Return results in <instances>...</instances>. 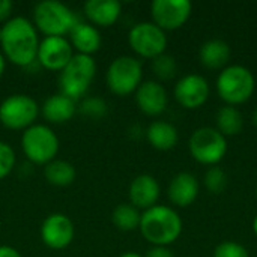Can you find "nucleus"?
<instances>
[{
    "instance_id": "24",
    "label": "nucleus",
    "mask_w": 257,
    "mask_h": 257,
    "mask_svg": "<svg viewBox=\"0 0 257 257\" xmlns=\"http://www.w3.org/2000/svg\"><path fill=\"white\" fill-rule=\"evenodd\" d=\"M217 130L227 139L232 136H238L244 128V116L233 105H224L217 111L215 116Z\"/></svg>"
},
{
    "instance_id": "14",
    "label": "nucleus",
    "mask_w": 257,
    "mask_h": 257,
    "mask_svg": "<svg viewBox=\"0 0 257 257\" xmlns=\"http://www.w3.org/2000/svg\"><path fill=\"white\" fill-rule=\"evenodd\" d=\"M75 227L72 220L60 212L48 215L41 226V239L51 250H63L74 241Z\"/></svg>"
},
{
    "instance_id": "26",
    "label": "nucleus",
    "mask_w": 257,
    "mask_h": 257,
    "mask_svg": "<svg viewBox=\"0 0 257 257\" xmlns=\"http://www.w3.org/2000/svg\"><path fill=\"white\" fill-rule=\"evenodd\" d=\"M203 184H205V188L208 190V193L217 196V194L224 193V190L227 188V184H229V178H227V173L221 167L212 166L205 172Z\"/></svg>"
},
{
    "instance_id": "5",
    "label": "nucleus",
    "mask_w": 257,
    "mask_h": 257,
    "mask_svg": "<svg viewBox=\"0 0 257 257\" xmlns=\"http://www.w3.org/2000/svg\"><path fill=\"white\" fill-rule=\"evenodd\" d=\"M96 74V62L92 56L74 54L69 63L60 71L59 89L60 93L74 99L75 102L86 95Z\"/></svg>"
},
{
    "instance_id": "27",
    "label": "nucleus",
    "mask_w": 257,
    "mask_h": 257,
    "mask_svg": "<svg viewBox=\"0 0 257 257\" xmlns=\"http://www.w3.org/2000/svg\"><path fill=\"white\" fill-rule=\"evenodd\" d=\"M152 71L157 75L158 80L161 81H169L173 80L178 74V63L176 59L167 53L155 57L152 60Z\"/></svg>"
},
{
    "instance_id": "4",
    "label": "nucleus",
    "mask_w": 257,
    "mask_h": 257,
    "mask_svg": "<svg viewBox=\"0 0 257 257\" xmlns=\"http://www.w3.org/2000/svg\"><path fill=\"white\" fill-rule=\"evenodd\" d=\"M33 26L45 36H66L78 24L75 14L63 3L44 0L33 8Z\"/></svg>"
},
{
    "instance_id": "23",
    "label": "nucleus",
    "mask_w": 257,
    "mask_h": 257,
    "mask_svg": "<svg viewBox=\"0 0 257 257\" xmlns=\"http://www.w3.org/2000/svg\"><path fill=\"white\" fill-rule=\"evenodd\" d=\"M75 167L65 160H53L44 166V178L48 184L54 187H68L75 181Z\"/></svg>"
},
{
    "instance_id": "29",
    "label": "nucleus",
    "mask_w": 257,
    "mask_h": 257,
    "mask_svg": "<svg viewBox=\"0 0 257 257\" xmlns=\"http://www.w3.org/2000/svg\"><path fill=\"white\" fill-rule=\"evenodd\" d=\"M212 257H250L248 250L235 241H223L220 242L215 250H214V256Z\"/></svg>"
},
{
    "instance_id": "10",
    "label": "nucleus",
    "mask_w": 257,
    "mask_h": 257,
    "mask_svg": "<svg viewBox=\"0 0 257 257\" xmlns=\"http://www.w3.org/2000/svg\"><path fill=\"white\" fill-rule=\"evenodd\" d=\"M128 44L139 57L154 60L166 53L167 36L166 32L152 21H142L131 27L128 33Z\"/></svg>"
},
{
    "instance_id": "19",
    "label": "nucleus",
    "mask_w": 257,
    "mask_h": 257,
    "mask_svg": "<svg viewBox=\"0 0 257 257\" xmlns=\"http://www.w3.org/2000/svg\"><path fill=\"white\" fill-rule=\"evenodd\" d=\"M230 57H232L230 45L220 38L208 39L206 42L202 44L199 50V59L202 65L214 71H218V69L223 71L226 66H229Z\"/></svg>"
},
{
    "instance_id": "12",
    "label": "nucleus",
    "mask_w": 257,
    "mask_h": 257,
    "mask_svg": "<svg viewBox=\"0 0 257 257\" xmlns=\"http://www.w3.org/2000/svg\"><path fill=\"white\" fill-rule=\"evenodd\" d=\"M69 39L63 36H45L39 42L36 63L47 71H62L74 57Z\"/></svg>"
},
{
    "instance_id": "9",
    "label": "nucleus",
    "mask_w": 257,
    "mask_h": 257,
    "mask_svg": "<svg viewBox=\"0 0 257 257\" xmlns=\"http://www.w3.org/2000/svg\"><path fill=\"white\" fill-rule=\"evenodd\" d=\"M41 107L30 95L15 93L0 104V123L14 131H24L35 125Z\"/></svg>"
},
{
    "instance_id": "28",
    "label": "nucleus",
    "mask_w": 257,
    "mask_h": 257,
    "mask_svg": "<svg viewBox=\"0 0 257 257\" xmlns=\"http://www.w3.org/2000/svg\"><path fill=\"white\" fill-rule=\"evenodd\" d=\"M107 102L102 98L98 96H90V98H84L80 105H77V111L83 116L92 117V119H99L102 116L107 114Z\"/></svg>"
},
{
    "instance_id": "15",
    "label": "nucleus",
    "mask_w": 257,
    "mask_h": 257,
    "mask_svg": "<svg viewBox=\"0 0 257 257\" xmlns=\"http://www.w3.org/2000/svg\"><path fill=\"white\" fill-rule=\"evenodd\" d=\"M136 104L143 114L157 117L163 114L169 105L167 90L157 80L143 81L136 90Z\"/></svg>"
},
{
    "instance_id": "21",
    "label": "nucleus",
    "mask_w": 257,
    "mask_h": 257,
    "mask_svg": "<svg viewBox=\"0 0 257 257\" xmlns=\"http://www.w3.org/2000/svg\"><path fill=\"white\" fill-rule=\"evenodd\" d=\"M69 42L77 54L92 56L101 48V33L95 26L78 21L69 33Z\"/></svg>"
},
{
    "instance_id": "30",
    "label": "nucleus",
    "mask_w": 257,
    "mask_h": 257,
    "mask_svg": "<svg viewBox=\"0 0 257 257\" xmlns=\"http://www.w3.org/2000/svg\"><path fill=\"white\" fill-rule=\"evenodd\" d=\"M15 161L17 157L14 149L8 143L0 140V181L11 175L15 167Z\"/></svg>"
},
{
    "instance_id": "16",
    "label": "nucleus",
    "mask_w": 257,
    "mask_h": 257,
    "mask_svg": "<svg viewBox=\"0 0 257 257\" xmlns=\"http://www.w3.org/2000/svg\"><path fill=\"white\" fill-rule=\"evenodd\" d=\"M161 196V187L152 175H139L136 176L128 188L130 203L139 211L151 209L158 203Z\"/></svg>"
},
{
    "instance_id": "7",
    "label": "nucleus",
    "mask_w": 257,
    "mask_h": 257,
    "mask_svg": "<svg viewBox=\"0 0 257 257\" xmlns=\"http://www.w3.org/2000/svg\"><path fill=\"white\" fill-rule=\"evenodd\" d=\"M105 83L111 93L128 96L136 93L143 83V68L139 59L133 56H119L107 68Z\"/></svg>"
},
{
    "instance_id": "25",
    "label": "nucleus",
    "mask_w": 257,
    "mask_h": 257,
    "mask_svg": "<svg viewBox=\"0 0 257 257\" xmlns=\"http://www.w3.org/2000/svg\"><path fill=\"white\" fill-rule=\"evenodd\" d=\"M142 212L131 203H120L113 209L111 221L120 232H133L140 226Z\"/></svg>"
},
{
    "instance_id": "37",
    "label": "nucleus",
    "mask_w": 257,
    "mask_h": 257,
    "mask_svg": "<svg viewBox=\"0 0 257 257\" xmlns=\"http://www.w3.org/2000/svg\"><path fill=\"white\" fill-rule=\"evenodd\" d=\"M253 232H254V235L257 236V215L254 217V220H253Z\"/></svg>"
},
{
    "instance_id": "17",
    "label": "nucleus",
    "mask_w": 257,
    "mask_h": 257,
    "mask_svg": "<svg viewBox=\"0 0 257 257\" xmlns=\"http://www.w3.org/2000/svg\"><path fill=\"white\" fill-rule=\"evenodd\" d=\"M167 197L176 208H188L199 197V181L190 172L175 175L167 187Z\"/></svg>"
},
{
    "instance_id": "22",
    "label": "nucleus",
    "mask_w": 257,
    "mask_h": 257,
    "mask_svg": "<svg viewBox=\"0 0 257 257\" xmlns=\"http://www.w3.org/2000/svg\"><path fill=\"white\" fill-rule=\"evenodd\" d=\"M146 139L149 145L157 151H172L179 140L176 126L166 120H155L146 130Z\"/></svg>"
},
{
    "instance_id": "38",
    "label": "nucleus",
    "mask_w": 257,
    "mask_h": 257,
    "mask_svg": "<svg viewBox=\"0 0 257 257\" xmlns=\"http://www.w3.org/2000/svg\"><path fill=\"white\" fill-rule=\"evenodd\" d=\"M0 38H2V26H0Z\"/></svg>"
},
{
    "instance_id": "32",
    "label": "nucleus",
    "mask_w": 257,
    "mask_h": 257,
    "mask_svg": "<svg viewBox=\"0 0 257 257\" xmlns=\"http://www.w3.org/2000/svg\"><path fill=\"white\" fill-rule=\"evenodd\" d=\"M14 9V3L9 0H0V23H6L11 20V14Z\"/></svg>"
},
{
    "instance_id": "39",
    "label": "nucleus",
    "mask_w": 257,
    "mask_h": 257,
    "mask_svg": "<svg viewBox=\"0 0 257 257\" xmlns=\"http://www.w3.org/2000/svg\"><path fill=\"white\" fill-rule=\"evenodd\" d=\"M256 197H257V185H256Z\"/></svg>"
},
{
    "instance_id": "36",
    "label": "nucleus",
    "mask_w": 257,
    "mask_h": 257,
    "mask_svg": "<svg viewBox=\"0 0 257 257\" xmlns=\"http://www.w3.org/2000/svg\"><path fill=\"white\" fill-rule=\"evenodd\" d=\"M251 120H253V125H254V126H257V105H256V108H254V111H253Z\"/></svg>"
},
{
    "instance_id": "8",
    "label": "nucleus",
    "mask_w": 257,
    "mask_h": 257,
    "mask_svg": "<svg viewBox=\"0 0 257 257\" xmlns=\"http://www.w3.org/2000/svg\"><path fill=\"white\" fill-rule=\"evenodd\" d=\"M191 157L208 167L217 166L227 154V139L212 126H202L193 131L188 140Z\"/></svg>"
},
{
    "instance_id": "3",
    "label": "nucleus",
    "mask_w": 257,
    "mask_h": 257,
    "mask_svg": "<svg viewBox=\"0 0 257 257\" xmlns=\"http://www.w3.org/2000/svg\"><path fill=\"white\" fill-rule=\"evenodd\" d=\"M217 93L226 105L238 107L247 102L256 89L253 72L242 65H229L217 77Z\"/></svg>"
},
{
    "instance_id": "20",
    "label": "nucleus",
    "mask_w": 257,
    "mask_h": 257,
    "mask_svg": "<svg viewBox=\"0 0 257 257\" xmlns=\"http://www.w3.org/2000/svg\"><path fill=\"white\" fill-rule=\"evenodd\" d=\"M41 113L48 123H65L77 113V102L63 93H56L44 101Z\"/></svg>"
},
{
    "instance_id": "31",
    "label": "nucleus",
    "mask_w": 257,
    "mask_h": 257,
    "mask_svg": "<svg viewBox=\"0 0 257 257\" xmlns=\"http://www.w3.org/2000/svg\"><path fill=\"white\" fill-rule=\"evenodd\" d=\"M143 257H175L173 251L169 247H158V245H152L146 254Z\"/></svg>"
},
{
    "instance_id": "1",
    "label": "nucleus",
    "mask_w": 257,
    "mask_h": 257,
    "mask_svg": "<svg viewBox=\"0 0 257 257\" xmlns=\"http://www.w3.org/2000/svg\"><path fill=\"white\" fill-rule=\"evenodd\" d=\"M39 42L36 27L24 17H12L2 24V54L15 66L29 68L35 65Z\"/></svg>"
},
{
    "instance_id": "13",
    "label": "nucleus",
    "mask_w": 257,
    "mask_h": 257,
    "mask_svg": "<svg viewBox=\"0 0 257 257\" xmlns=\"http://www.w3.org/2000/svg\"><path fill=\"white\" fill-rule=\"evenodd\" d=\"M211 93L209 83L199 74H187L175 84L173 95L176 102L187 110H197L206 104Z\"/></svg>"
},
{
    "instance_id": "2",
    "label": "nucleus",
    "mask_w": 257,
    "mask_h": 257,
    "mask_svg": "<svg viewBox=\"0 0 257 257\" xmlns=\"http://www.w3.org/2000/svg\"><path fill=\"white\" fill-rule=\"evenodd\" d=\"M182 227V218L173 208L155 205L142 212L139 230L151 245L170 247L181 236Z\"/></svg>"
},
{
    "instance_id": "6",
    "label": "nucleus",
    "mask_w": 257,
    "mask_h": 257,
    "mask_svg": "<svg viewBox=\"0 0 257 257\" xmlns=\"http://www.w3.org/2000/svg\"><path fill=\"white\" fill-rule=\"evenodd\" d=\"M21 149L30 163L47 166L48 163L56 160L60 149V142L50 126L35 123L23 131Z\"/></svg>"
},
{
    "instance_id": "33",
    "label": "nucleus",
    "mask_w": 257,
    "mask_h": 257,
    "mask_svg": "<svg viewBox=\"0 0 257 257\" xmlns=\"http://www.w3.org/2000/svg\"><path fill=\"white\" fill-rule=\"evenodd\" d=\"M0 257H23L18 250L9 245H0Z\"/></svg>"
},
{
    "instance_id": "11",
    "label": "nucleus",
    "mask_w": 257,
    "mask_h": 257,
    "mask_svg": "<svg viewBox=\"0 0 257 257\" xmlns=\"http://www.w3.org/2000/svg\"><path fill=\"white\" fill-rule=\"evenodd\" d=\"M193 14L190 0H154L151 3L152 23L161 30H178L187 24Z\"/></svg>"
},
{
    "instance_id": "35",
    "label": "nucleus",
    "mask_w": 257,
    "mask_h": 257,
    "mask_svg": "<svg viewBox=\"0 0 257 257\" xmlns=\"http://www.w3.org/2000/svg\"><path fill=\"white\" fill-rule=\"evenodd\" d=\"M119 257H143V256H140V254H139V253H136V251H126V253L120 254Z\"/></svg>"
},
{
    "instance_id": "34",
    "label": "nucleus",
    "mask_w": 257,
    "mask_h": 257,
    "mask_svg": "<svg viewBox=\"0 0 257 257\" xmlns=\"http://www.w3.org/2000/svg\"><path fill=\"white\" fill-rule=\"evenodd\" d=\"M5 69H6V59H5V56L2 54V51H0V78H2V75H3V72H5Z\"/></svg>"
},
{
    "instance_id": "18",
    "label": "nucleus",
    "mask_w": 257,
    "mask_h": 257,
    "mask_svg": "<svg viewBox=\"0 0 257 257\" xmlns=\"http://www.w3.org/2000/svg\"><path fill=\"white\" fill-rule=\"evenodd\" d=\"M83 9L89 24L96 29L113 26L122 14V5L117 0H89Z\"/></svg>"
}]
</instances>
